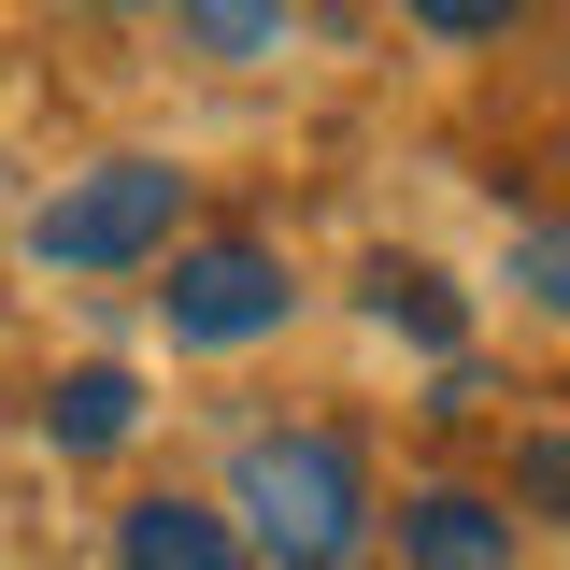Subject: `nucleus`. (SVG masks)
Segmentation results:
<instances>
[{
  "label": "nucleus",
  "instance_id": "f257e3e1",
  "mask_svg": "<svg viewBox=\"0 0 570 570\" xmlns=\"http://www.w3.org/2000/svg\"><path fill=\"white\" fill-rule=\"evenodd\" d=\"M228 513H243L257 557L343 570L356 542H371V471H356V442H328V428H257L243 471H228Z\"/></svg>",
  "mask_w": 570,
  "mask_h": 570
},
{
  "label": "nucleus",
  "instance_id": "f03ea898",
  "mask_svg": "<svg viewBox=\"0 0 570 570\" xmlns=\"http://www.w3.org/2000/svg\"><path fill=\"white\" fill-rule=\"evenodd\" d=\"M171 228H186V171L171 157H100L86 186L29 214V257L43 272H129V257H171Z\"/></svg>",
  "mask_w": 570,
  "mask_h": 570
},
{
  "label": "nucleus",
  "instance_id": "7ed1b4c3",
  "mask_svg": "<svg viewBox=\"0 0 570 570\" xmlns=\"http://www.w3.org/2000/svg\"><path fill=\"white\" fill-rule=\"evenodd\" d=\"M285 257L272 243H186L171 285H157V314H171V343H272L285 328Z\"/></svg>",
  "mask_w": 570,
  "mask_h": 570
},
{
  "label": "nucleus",
  "instance_id": "20e7f679",
  "mask_svg": "<svg viewBox=\"0 0 570 570\" xmlns=\"http://www.w3.org/2000/svg\"><path fill=\"white\" fill-rule=\"evenodd\" d=\"M400 557L414 570H513V513L471 485H428L414 513H400Z\"/></svg>",
  "mask_w": 570,
  "mask_h": 570
},
{
  "label": "nucleus",
  "instance_id": "39448f33",
  "mask_svg": "<svg viewBox=\"0 0 570 570\" xmlns=\"http://www.w3.org/2000/svg\"><path fill=\"white\" fill-rule=\"evenodd\" d=\"M115 557L129 570H243V528L200 513V499H142L129 528H115Z\"/></svg>",
  "mask_w": 570,
  "mask_h": 570
},
{
  "label": "nucleus",
  "instance_id": "423d86ee",
  "mask_svg": "<svg viewBox=\"0 0 570 570\" xmlns=\"http://www.w3.org/2000/svg\"><path fill=\"white\" fill-rule=\"evenodd\" d=\"M43 428H58L71 456H115V442L142 428V385H129V371H71L58 400H43Z\"/></svg>",
  "mask_w": 570,
  "mask_h": 570
},
{
  "label": "nucleus",
  "instance_id": "0eeeda50",
  "mask_svg": "<svg viewBox=\"0 0 570 570\" xmlns=\"http://www.w3.org/2000/svg\"><path fill=\"white\" fill-rule=\"evenodd\" d=\"M186 29H200V58H272L285 0H186Z\"/></svg>",
  "mask_w": 570,
  "mask_h": 570
},
{
  "label": "nucleus",
  "instance_id": "6e6552de",
  "mask_svg": "<svg viewBox=\"0 0 570 570\" xmlns=\"http://www.w3.org/2000/svg\"><path fill=\"white\" fill-rule=\"evenodd\" d=\"M371 314H385V328H414V343H456V299H442L428 272H371Z\"/></svg>",
  "mask_w": 570,
  "mask_h": 570
},
{
  "label": "nucleus",
  "instance_id": "1a4fd4ad",
  "mask_svg": "<svg viewBox=\"0 0 570 570\" xmlns=\"http://www.w3.org/2000/svg\"><path fill=\"white\" fill-rule=\"evenodd\" d=\"M513 285H528V299L570 328V228H528V243H513Z\"/></svg>",
  "mask_w": 570,
  "mask_h": 570
},
{
  "label": "nucleus",
  "instance_id": "9d476101",
  "mask_svg": "<svg viewBox=\"0 0 570 570\" xmlns=\"http://www.w3.org/2000/svg\"><path fill=\"white\" fill-rule=\"evenodd\" d=\"M528 0H414V29L428 43H485V29H513Z\"/></svg>",
  "mask_w": 570,
  "mask_h": 570
},
{
  "label": "nucleus",
  "instance_id": "9b49d317",
  "mask_svg": "<svg viewBox=\"0 0 570 570\" xmlns=\"http://www.w3.org/2000/svg\"><path fill=\"white\" fill-rule=\"evenodd\" d=\"M86 14H142V0H86Z\"/></svg>",
  "mask_w": 570,
  "mask_h": 570
}]
</instances>
